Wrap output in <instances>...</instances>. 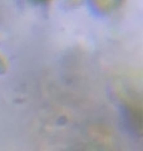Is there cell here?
<instances>
[{"label": "cell", "mask_w": 143, "mask_h": 151, "mask_svg": "<svg viewBox=\"0 0 143 151\" xmlns=\"http://www.w3.org/2000/svg\"><path fill=\"white\" fill-rule=\"evenodd\" d=\"M3 67V65H1V59H0V68H1Z\"/></svg>", "instance_id": "cell-1"}]
</instances>
